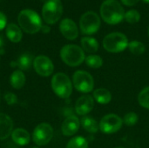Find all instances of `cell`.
Masks as SVG:
<instances>
[{
    "label": "cell",
    "mask_w": 149,
    "mask_h": 148,
    "mask_svg": "<svg viewBox=\"0 0 149 148\" xmlns=\"http://www.w3.org/2000/svg\"><path fill=\"white\" fill-rule=\"evenodd\" d=\"M41 30H42V31H43L44 33H48V32L51 31V28H50L49 26H47V25H42Z\"/></svg>",
    "instance_id": "cell-32"
},
{
    "label": "cell",
    "mask_w": 149,
    "mask_h": 148,
    "mask_svg": "<svg viewBox=\"0 0 149 148\" xmlns=\"http://www.w3.org/2000/svg\"><path fill=\"white\" fill-rule=\"evenodd\" d=\"M129 48V51L134 54V55H136V56H140L141 54H143L145 52V45L140 42V41H131L130 43H128V46Z\"/></svg>",
    "instance_id": "cell-24"
},
{
    "label": "cell",
    "mask_w": 149,
    "mask_h": 148,
    "mask_svg": "<svg viewBox=\"0 0 149 148\" xmlns=\"http://www.w3.org/2000/svg\"><path fill=\"white\" fill-rule=\"evenodd\" d=\"M63 14V4L60 0H47L43 5L42 17L46 24L57 23Z\"/></svg>",
    "instance_id": "cell-6"
},
{
    "label": "cell",
    "mask_w": 149,
    "mask_h": 148,
    "mask_svg": "<svg viewBox=\"0 0 149 148\" xmlns=\"http://www.w3.org/2000/svg\"><path fill=\"white\" fill-rule=\"evenodd\" d=\"M143 2H145V3H149V0H142Z\"/></svg>",
    "instance_id": "cell-34"
},
{
    "label": "cell",
    "mask_w": 149,
    "mask_h": 148,
    "mask_svg": "<svg viewBox=\"0 0 149 148\" xmlns=\"http://www.w3.org/2000/svg\"><path fill=\"white\" fill-rule=\"evenodd\" d=\"M124 19L129 24H136L141 19V14L136 10H130L125 13Z\"/></svg>",
    "instance_id": "cell-27"
},
{
    "label": "cell",
    "mask_w": 149,
    "mask_h": 148,
    "mask_svg": "<svg viewBox=\"0 0 149 148\" xmlns=\"http://www.w3.org/2000/svg\"><path fill=\"white\" fill-rule=\"evenodd\" d=\"M12 129L13 122L11 119L4 113H0V140L7 139L12 133Z\"/></svg>",
    "instance_id": "cell-15"
},
{
    "label": "cell",
    "mask_w": 149,
    "mask_h": 148,
    "mask_svg": "<svg viewBox=\"0 0 149 148\" xmlns=\"http://www.w3.org/2000/svg\"><path fill=\"white\" fill-rule=\"evenodd\" d=\"M14 64H15L14 65L18 66L23 71L29 70L32 64V55L30 53H24L21 55L17 60V62Z\"/></svg>",
    "instance_id": "cell-22"
},
{
    "label": "cell",
    "mask_w": 149,
    "mask_h": 148,
    "mask_svg": "<svg viewBox=\"0 0 149 148\" xmlns=\"http://www.w3.org/2000/svg\"><path fill=\"white\" fill-rule=\"evenodd\" d=\"M17 21L24 31L29 34L38 32L42 28V22L38 14L29 9L20 11L17 17Z\"/></svg>",
    "instance_id": "cell-2"
},
{
    "label": "cell",
    "mask_w": 149,
    "mask_h": 148,
    "mask_svg": "<svg viewBox=\"0 0 149 148\" xmlns=\"http://www.w3.org/2000/svg\"><path fill=\"white\" fill-rule=\"evenodd\" d=\"M102 19L109 24H116L124 19L125 11L117 0H105L100 6Z\"/></svg>",
    "instance_id": "cell-1"
},
{
    "label": "cell",
    "mask_w": 149,
    "mask_h": 148,
    "mask_svg": "<svg viewBox=\"0 0 149 148\" xmlns=\"http://www.w3.org/2000/svg\"><path fill=\"white\" fill-rule=\"evenodd\" d=\"M79 124L80 122L76 116L71 115L67 117L64 120L62 126H61L63 134L65 136H72L79 129Z\"/></svg>",
    "instance_id": "cell-14"
},
{
    "label": "cell",
    "mask_w": 149,
    "mask_h": 148,
    "mask_svg": "<svg viewBox=\"0 0 149 148\" xmlns=\"http://www.w3.org/2000/svg\"><path fill=\"white\" fill-rule=\"evenodd\" d=\"M85 61L87 66L94 69L100 68L103 65V59L98 55H89L86 58Z\"/></svg>",
    "instance_id": "cell-25"
},
{
    "label": "cell",
    "mask_w": 149,
    "mask_h": 148,
    "mask_svg": "<svg viewBox=\"0 0 149 148\" xmlns=\"http://www.w3.org/2000/svg\"><path fill=\"white\" fill-rule=\"evenodd\" d=\"M140 0H121L122 3L127 6H134Z\"/></svg>",
    "instance_id": "cell-31"
},
{
    "label": "cell",
    "mask_w": 149,
    "mask_h": 148,
    "mask_svg": "<svg viewBox=\"0 0 149 148\" xmlns=\"http://www.w3.org/2000/svg\"><path fill=\"white\" fill-rule=\"evenodd\" d=\"M11 138L12 140L19 146L27 145L30 142L31 139L29 133L23 128H17L14 130L11 133Z\"/></svg>",
    "instance_id": "cell-16"
},
{
    "label": "cell",
    "mask_w": 149,
    "mask_h": 148,
    "mask_svg": "<svg viewBox=\"0 0 149 148\" xmlns=\"http://www.w3.org/2000/svg\"><path fill=\"white\" fill-rule=\"evenodd\" d=\"M123 124V120L116 114L110 113L105 115L100 122V129L103 133L112 134L118 132Z\"/></svg>",
    "instance_id": "cell-9"
},
{
    "label": "cell",
    "mask_w": 149,
    "mask_h": 148,
    "mask_svg": "<svg viewBox=\"0 0 149 148\" xmlns=\"http://www.w3.org/2000/svg\"><path fill=\"white\" fill-rule=\"evenodd\" d=\"M80 123L83 128L90 133H96L100 130V124H98L96 120L92 117H83L80 120Z\"/></svg>",
    "instance_id": "cell-19"
},
{
    "label": "cell",
    "mask_w": 149,
    "mask_h": 148,
    "mask_svg": "<svg viewBox=\"0 0 149 148\" xmlns=\"http://www.w3.org/2000/svg\"><path fill=\"white\" fill-rule=\"evenodd\" d=\"M100 25L101 23L99 15L93 10L84 13L79 20L80 31L86 35H93L96 33L100 28Z\"/></svg>",
    "instance_id": "cell-7"
},
{
    "label": "cell",
    "mask_w": 149,
    "mask_h": 148,
    "mask_svg": "<svg viewBox=\"0 0 149 148\" xmlns=\"http://www.w3.org/2000/svg\"><path fill=\"white\" fill-rule=\"evenodd\" d=\"M114 148H125V147H114Z\"/></svg>",
    "instance_id": "cell-35"
},
{
    "label": "cell",
    "mask_w": 149,
    "mask_h": 148,
    "mask_svg": "<svg viewBox=\"0 0 149 148\" xmlns=\"http://www.w3.org/2000/svg\"><path fill=\"white\" fill-rule=\"evenodd\" d=\"M4 100L9 106H13L17 103V98L12 92H7L4 95Z\"/></svg>",
    "instance_id": "cell-29"
},
{
    "label": "cell",
    "mask_w": 149,
    "mask_h": 148,
    "mask_svg": "<svg viewBox=\"0 0 149 148\" xmlns=\"http://www.w3.org/2000/svg\"><path fill=\"white\" fill-rule=\"evenodd\" d=\"M138 101L141 106L149 109V86L145 87L138 95Z\"/></svg>",
    "instance_id": "cell-26"
},
{
    "label": "cell",
    "mask_w": 149,
    "mask_h": 148,
    "mask_svg": "<svg viewBox=\"0 0 149 148\" xmlns=\"http://www.w3.org/2000/svg\"><path fill=\"white\" fill-rule=\"evenodd\" d=\"M52 87L53 92L61 99H67L72 92V85L67 75L58 72L52 77Z\"/></svg>",
    "instance_id": "cell-5"
},
{
    "label": "cell",
    "mask_w": 149,
    "mask_h": 148,
    "mask_svg": "<svg viewBox=\"0 0 149 148\" xmlns=\"http://www.w3.org/2000/svg\"><path fill=\"white\" fill-rule=\"evenodd\" d=\"M53 137V129L47 123H41L36 126L33 131L32 139L38 146H45L48 144Z\"/></svg>",
    "instance_id": "cell-10"
},
{
    "label": "cell",
    "mask_w": 149,
    "mask_h": 148,
    "mask_svg": "<svg viewBox=\"0 0 149 148\" xmlns=\"http://www.w3.org/2000/svg\"><path fill=\"white\" fill-rule=\"evenodd\" d=\"M59 30L62 35L68 40H74L79 36V29L74 21L70 18H65L61 21Z\"/></svg>",
    "instance_id": "cell-12"
},
{
    "label": "cell",
    "mask_w": 149,
    "mask_h": 148,
    "mask_svg": "<svg viewBox=\"0 0 149 148\" xmlns=\"http://www.w3.org/2000/svg\"><path fill=\"white\" fill-rule=\"evenodd\" d=\"M81 45L83 51L88 53H94L99 49L98 41L91 37H84L81 38Z\"/></svg>",
    "instance_id": "cell-18"
},
{
    "label": "cell",
    "mask_w": 149,
    "mask_h": 148,
    "mask_svg": "<svg viewBox=\"0 0 149 148\" xmlns=\"http://www.w3.org/2000/svg\"><path fill=\"white\" fill-rule=\"evenodd\" d=\"M0 100H1V94H0Z\"/></svg>",
    "instance_id": "cell-37"
},
{
    "label": "cell",
    "mask_w": 149,
    "mask_h": 148,
    "mask_svg": "<svg viewBox=\"0 0 149 148\" xmlns=\"http://www.w3.org/2000/svg\"><path fill=\"white\" fill-rule=\"evenodd\" d=\"M93 99L100 104H108L112 99V95L107 89L99 88L93 92Z\"/></svg>",
    "instance_id": "cell-20"
},
{
    "label": "cell",
    "mask_w": 149,
    "mask_h": 148,
    "mask_svg": "<svg viewBox=\"0 0 149 148\" xmlns=\"http://www.w3.org/2000/svg\"><path fill=\"white\" fill-rule=\"evenodd\" d=\"M128 46L127 36L121 32H112L103 39V47L106 51L112 53L123 51Z\"/></svg>",
    "instance_id": "cell-4"
},
{
    "label": "cell",
    "mask_w": 149,
    "mask_h": 148,
    "mask_svg": "<svg viewBox=\"0 0 149 148\" xmlns=\"http://www.w3.org/2000/svg\"><path fill=\"white\" fill-rule=\"evenodd\" d=\"M138 120H139L138 115L135 113H134V112H130V113H127L124 116L122 120H123V122H124V124L126 126H134L138 122Z\"/></svg>",
    "instance_id": "cell-28"
},
{
    "label": "cell",
    "mask_w": 149,
    "mask_h": 148,
    "mask_svg": "<svg viewBox=\"0 0 149 148\" xmlns=\"http://www.w3.org/2000/svg\"><path fill=\"white\" fill-rule=\"evenodd\" d=\"M6 22H7L6 16L2 11H0V31H2L5 27Z\"/></svg>",
    "instance_id": "cell-30"
},
{
    "label": "cell",
    "mask_w": 149,
    "mask_h": 148,
    "mask_svg": "<svg viewBox=\"0 0 149 148\" xmlns=\"http://www.w3.org/2000/svg\"><path fill=\"white\" fill-rule=\"evenodd\" d=\"M7 38L13 43H17L22 39V31L20 28L15 24H10L6 27Z\"/></svg>",
    "instance_id": "cell-17"
},
{
    "label": "cell",
    "mask_w": 149,
    "mask_h": 148,
    "mask_svg": "<svg viewBox=\"0 0 149 148\" xmlns=\"http://www.w3.org/2000/svg\"><path fill=\"white\" fill-rule=\"evenodd\" d=\"M66 148H88V143L85 138L78 136L69 140Z\"/></svg>",
    "instance_id": "cell-23"
},
{
    "label": "cell",
    "mask_w": 149,
    "mask_h": 148,
    "mask_svg": "<svg viewBox=\"0 0 149 148\" xmlns=\"http://www.w3.org/2000/svg\"><path fill=\"white\" fill-rule=\"evenodd\" d=\"M60 57L65 65L72 67L79 66L86 59L83 49L76 44L65 45L60 51Z\"/></svg>",
    "instance_id": "cell-3"
},
{
    "label": "cell",
    "mask_w": 149,
    "mask_h": 148,
    "mask_svg": "<svg viewBox=\"0 0 149 148\" xmlns=\"http://www.w3.org/2000/svg\"><path fill=\"white\" fill-rule=\"evenodd\" d=\"M32 148H38V147H32Z\"/></svg>",
    "instance_id": "cell-38"
},
{
    "label": "cell",
    "mask_w": 149,
    "mask_h": 148,
    "mask_svg": "<svg viewBox=\"0 0 149 148\" xmlns=\"http://www.w3.org/2000/svg\"><path fill=\"white\" fill-rule=\"evenodd\" d=\"M13 148H17V147H13Z\"/></svg>",
    "instance_id": "cell-39"
},
{
    "label": "cell",
    "mask_w": 149,
    "mask_h": 148,
    "mask_svg": "<svg viewBox=\"0 0 149 148\" xmlns=\"http://www.w3.org/2000/svg\"><path fill=\"white\" fill-rule=\"evenodd\" d=\"M25 83V76L22 71L17 70L10 75V85L15 89H20Z\"/></svg>",
    "instance_id": "cell-21"
},
{
    "label": "cell",
    "mask_w": 149,
    "mask_h": 148,
    "mask_svg": "<svg viewBox=\"0 0 149 148\" xmlns=\"http://www.w3.org/2000/svg\"><path fill=\"white\" fill-rule=\"evenodd\" d=\"M72 83L76 90L83 93H88L93 90L94 80L93 76L85 71H77L72 77Z\"/></svg>",
    "instance_id": "cell-8"
},
{
    "label": "cell",
    "mask_w": 149,
    "mask_h": 148,
    "mask_svg": "<svg viewBox=\"0 0 149 148\" xmlns=\"http://www.w3.org/2000/svg\"><path fill=\"white\" fill-rule=\"evenodd\" d=\"M94 106V100L93 97L89 95H84L79 98L75 105V111L79 115H86L89 113Z\"/></svg>",
    "instance_id": "cell-13"
},
{
    "label": "cell",
    "mask_w": 149,
    "mask_h": 148,
    "mask_svg": "<svg viewBox=\"0 0 149 148\" xmlns=\"http://www.w3.org/2000/svg\"><path fill=\"white\" fill-rule=\"evenodd\" d=\"M33 65L37 73L43 77L50 76L54 70V66L52 60L48 57L44 55L36 57L33 62Z\"/></svg>",
    "instance_id": "cell-11"
},
{
    "label": "cell",
    "mask_w": 149,
    "mask_h": 148,
    "mask_svg": "<svg viewBox=\"0 0 149 148\" xmlns=\"http://www.w3.org/2000/svg\"><path fill=\"white\" fill-rule=\"evenodd\" d=\"M3 44V38H2V36L0 35V49L2 48Z\"/></svg>",
    "instance_id": "cell-33"
},
{
    "label": "cell",
    "mask_w": 149,
    "mask_h": 148,
    "mask_svg": "<svg viewBox=\"0 0 149 148\" xmlns=\"http://www.w3.org/2000/svg\"><path fill=\"white\" fill-rule=\"evenodd\" d=\"M148 37H149V27H148Z\"/></svg>",
    "instance_id": "cell-36"
}]
</instances>
